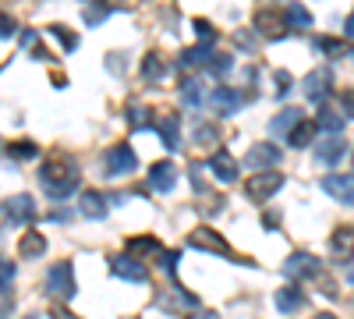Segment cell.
Instances as JSON below:
<instances>
[{"mask_svg": "<svg viewBox=\"0 0 354 319\" xmlns=\"http://www.w3.org/2000/svg\"><path fill=\"white\" fill-rule=\"evenodd\" d=\"M347 36H351V39H354V15H351V18H347Z\"/></svg>", "mask_w": 354, "mask_h": 319, "instance_id": "cell-47", "label": "cell"}, {"mask_svg": "<svg viewBox=\"0 0 354 319\" xmlns=\"http://www.w3.org/2000/svg\"><path fill=\"white\" fill-rule=\"evenodd\" d=\"M283 273L290 277V280H305V277H319L322 273V263L315 255H308V252H294L287 263H283Z\"/></svg>", "mask_w": 354, "mask_h": 319, "instance_id": "cell-5", "label": "cell"}, {"mask_svg": "<svg viewBox=\"0 0 354 319\" xmlns=\"http://www.w3.org/2000/svg\"><path fill=\"white\" fill-rule=\"evenodd\" d=\"M322 192L344 202V206H354V174H330V178H322Z\"/></svg>", "mask_w": 354, "mask_h": 319, "instance_id": "cell-6", "label": "cell"}, {"mask_svg": "<svg viewBox=\"0 0 354 319\" xmlns=\"http://www.w3.org/2000/svg\"><path fill=\"white\" fill-rule=\"evenodd\" d=\"M188 245L192 248H202V252H220V255H230V245L216 235L213 227H195L188 235Z\"/></svg>", "mask_w": 354, "mask_h": 319, "instance_id": "cell-7", "label": "cell"}, {"mask_svg": "<svg viewBox=\"0 0 354 319\" xmlns=\"http://www.w3.org/2000/svg\"><path fill=\"white\" fill-rule=\"evenodd\" d=\"M188 178H192V188H195V192H205V178H202V167H192V170H188Z\"/></svg>", "mask_w": 354, "mask_h": 319, "instance_id": "cell-40", "label": "cell"}, {"mask_svg": "<svg viewBox=\"0 0 354 319\" xmlns=\"http://www.w3.org/2000/svg\"><path fill=\"white\" fill-rule=\"evenodd\" d=\"M277 85H280L277 96H287V93H290V75H287V71H277Z\"/></svg>", "mask_w": 354, "mask_h": 319, "instance_id": "cell-41", "label": "cell"}, {"mask_svg": "<svg viewBox=\"0 0 354 319\" xmlns=\"http://www.w3.org/2000/svg\"><path fill=\"white\" fill-rule=\"evenodd\" d=\"M330 82H333V78H330V71H326V68H315V71H308V75L301 78V93H305L308 100H315V103H319L322 96L330 93Z\"/></svg>", "mask_w": 354, "mask_h": 319, "instance_id": "cell-12", "label": "cell"}, {"mask_svg": "<svg viewBox=\"0 0 354 319\" xmlns=\"http://www.w3.org/2000/svg\"><path fill=\"white\" fill-rule=\"evenodd\" d=\"M277 163H280V149L277 146H252L248 156H245V167H252V170H270Z\"/></svg>", "mask_w": 354, "mask_h": 319, "instance_id": "cell-16", "label": "cell"}, {"mask_svg": "<svg viewBox=\"0 0 354 319\" xmlns=\"http://www.w3.org/2000/svg\"><path fill=\"white\" fill-rule=\"evenodd\" d=\"M238 46H245V50H255V39H252V36H238Z\"/></svg>", "mask_w": 354, "mask_h": 319, "instance_id": "cell-45", "label": "cell"}, {"mask_svg": "<svg viewBox=\"0 0 354 319\" xmlns=\"http://www.w3.org/2000/svg\"><path fill=\"white\" fill-rule=\"evenodd\" d=\"M46 291L53 298H71L75 295V270H71V263H53L46 270Z\"/></svg>", "mask_w": 354, "mask_h": 319, "instance_id": "cell-3", "label": "cell"}, {"mask_svg": "<svg viewBox=\"0 0 354 319\" xmlns=\"http://www.w3.org/2000/svg\"><path fill=\"white\" fill-rule=\"evenodd\" d=\"M167 75V61L160 53H145V61H142V78L145 82H160Z\"/></svg>", "mask_w": 354, "mask_h": 319, "instance_id": "cell-25", "label": "cell"}, {"mask_svg": "<svg viewBox=\"0 0 354 319\" xmlns=\"http://www.w3.org/2000/svg\"><path fill=\"white\" fill-rule=\"evenodd\" d=\"M142 252H160V241L156 238H128V255H142Z\"/></svg>", "mask_w": 354, "mask_h": 319, "instance_id": "cell-31", "label": "cell"}, {"mask_svg": "<svg viewBox=\"0 0 354 319\" xmlns=\"http://www.w3.org/2000/svg\"><path fill=\"white\" fill-rule=\"evenodd\" d=\"M315 135H319V125L305 118L301 125H294V131H290V146H294V149H308L312 142H315Z\"/></svg>", "mask_w": 354, "mask_h": 319, "instance_id": "cell-19", "label": "cell"}, {"mask_svg": "<svg viewBox=\"0 0 354 319\" xmlns=\"http://www.w3.org/2000/svg\"><path fill=\"white\" fill-rule=\"evenodd\" d=\"M8 156L11 160H36L39 146H36V142H28V138H21V142H11V146H8Z\"/></svg>", "mask_w": 354, "mask_h": 319, "instance_id": "cell-26", "label": "cell"}, {"mask_svg": "<svg viewBox=\"0 0 354 319\" xmlns=\"http://www.w3.org/2000/svg\"><path fill=\"white\" fill-rule=\"evenodd\" d=\"M209 170H213V178H216V181H223V185H230V181L241 174L238 160H234L227 149H216V153H213V160H209Z\"/></svg>", "mask_w": 354, "mask_h": 319, "instance_id": "cell-11", "label": "cell"}, {"mask_svg": "<svg viewBox=\"0 0 354 319\" xmlns=\"http://www.w3.org/2000/svg\"><path fill=\"white\" fill-rule=\"evenodd\" d=\"M4 217L11 224H28V220H36V202L32 195H11L4 202Z\"/></svg>", "mask_w": 354, "mask_h": 319, "instance_id": "cell-10", "label": "cell"}, {"mask_svg": "<svg viewBox=\"0 0 354 319\" xmlns=\"http://www.w3.org/2000/svg\"><path fill=\"white\" fill-rule=\"evenodd\" d=\"M209 57H213V46L209 43H198V46H188L177 64H181V68H198L202 61H209Z\"/></svg>", "mask_w": 354, "mask_h": 319, "instance_id": "cell-24", "label": "cell"}, {"mask_svg": "<svg viewBox=\"0 0 354 319\" xmlns=\"http://www.w3.org/2000/svg\"><path fill=\"white\" fill-rule=\"evenodd\" d=\"M15 284V263L11 259H0V295H8Z\"/></svg>", "mask_w": 354, "mask_h": 319, "instance_id": "cell-32", "label": "cell"}, {"mask_svg": "<svg viewBox=\"0 0 354 319\" xmlns=\"http://www.w3.org/2000/svg\"><path fill=\"white\" fill-rule=\"evenodd\" d=\"M103 160H106V178H124V174L138 167V156L131 146H110Z\"/></svg>", "mask_w": 354, "mask_h": 319, "instance_id": "cell-4", "label": "cell"}, {"mask_svg": "<svg viewBox=\"0 0 354 319\" xmlns=\"http://www.w3.org/2000/svg\"><path fill=\"white\" fill-rule=\"evenodd\" d=\"M283 15H287V25H301V28H308V25H312V15H308L305 8H298V4H290Z\"/></svg>", "mask_w": 354, "mask_h": 319, "instance_id": "cell-33", "label": "cell"}, {"mask_svg": "<svg viewBox=\"0 0 354 319\" xmlns=\"http://www.w3.org/2000/svg\"><path fill=\"white\" fill-rule=\"evenodd\" d=\"M28 319H39V316H28Z\"/></svg>", "mask_w": 354, "mask_h": 319, "instance_id": "cell-50", "label": "cell"}, {"mask_svg": "<svg viewBox=\"0 0 354 319\" xmlns=\"http://www.w3.org/2000/svg\"><path fill=\"white\" fill-rule=\"evenodd\" d=\"M160 266L174 273V266H177V255H174V252H163V255H160Z\"/></svg>", "mask_w": 354, "mask_h": 319, "instance_id": "cell-42", "label": "cell"}, {"mask_svg": "<svg viewBox=\"0 0 354 319\" xmlns=\"http://www.w3.org/2000/svg\"><path fill=\"white\" fill-rule=\"evenodd\" d=\"M153 125L160 128L167 149H181V118H177V113H160Z\"/></svg>", "mask_w": 354, "mask_h": 319, "instance_id": "cell-13", "label": "cell"}, {"mask_svg": "<svg viewBox=\"0 0 354 319\" xmlns=\"http://www.w3.org/2000/svg\"><path fill=\"white\" fill-rule=\"evenodd\" d=\"M149 185H153L160 195L174 192V185H177V170H174V163H170V160L153 163V170H149Z\"/></svg>", "mask_w": 354, "mask_h": 319, "instance_id": "cell-14", "label": "cell"}, {"mask_svg": "<svg viewBox=\"0 0 354 319\" xmlns=\"http://www.w3.org/2000/svg\"><path fill=\"white\" fill-rule=\"evenodd\" d=\"M195 28H198V36H202V43H216V28L209 25V21H202V18H195Z\"/></svg>", "mask_w": 354, "mask_h": 319, "instance_id": "cell-39", "label": "cell"}, {"mask_svg": "<svg viewBox=\"0 0 354 319\" xmlns=\"http://www.w3.org/2000/svg\"><path fill=\"white\" fill-rule=\"evenodd\" d=\"M319 163L322 167H333V163H340L344 156H347V142H340V138H330L326 146H319Z\"/></svg>", "mask_w": 354, "mask_h": 319, "instance_id": "cell-21", "label": "cell"}, {"mask_svg": "<svg viewBox=\"0 0 354 319\" xmlns=\"http://www.w3.org/2000/svg\"><path fill=\"white\" fill-rule=\"evenodd\" d=\"M273 302H277V309L280 312H287V316H294L301 305H305V291L301 287H280V291L273 295Z\"/></svg>", "mask_w": 354, "mask_h": 319, "instance_id": "cell-18", "label": "cell"}, {"mask_svg": "<svg viewBox=\"0 0 354 319\" xmlns=\"http://www.w3.org/2000/svg\"><path fill=\"white\" fill-rule=\"evenodd\" d=\"M213 103L223 110V118H230L234 110H241L245 96H241V93H234V89H213Z\"/></svg>", "mask_w": 354, "mask_h": 319, "instance_id": "cell-22", "label": "cell"}, {"mask_svg": "<svg viewBox=\"0 0 354 319\" xmlns=\"http://www.w3.org/2000/svg\"><path fill=\"white\" fill-rule=\"evenodd\" d=\"M78 181H82V174H78V167L68 160V156H50L46 163H43V170H39V185H43V192L50 195V199H68L75 188H78Z\"/></svg>", "mask_w": 354, "mask_h": 319, "instance_id": "cell-1", "label": "cell"}, {"mask_svg": "<svg viewBox=\"0 0 354 319\" xmlns=\"http://www.w3.org/2000/svg\"><path fill=\"white\" fill-rule=\"evenodd\" d=\"M43 252H46L43 230H25V235L18 238V255L21 259H43Z\"/></svg>", "mask_w": 354, "mask_h": 319, "instance_id": "cell-17", "label": "cell"}, {"mask_svg": "<svg viewBox=\"0 0 354 319\" xmlns=\"http://www.w3.org/2000/svg\"><path fill=\"white\" fill-rule=\"evenodd\" d=\"M347 280H351V284H354V270H351V273H347Z\"/></svg>", "mask_w": 354, "mask_h": 319, "instance_id": "cell-49", "label": "cell"}, {"mask_svg": "<svg viewBox=\"0 0 354 319\" xmlns=\"http://www.w3.org/2000/svg\"><path fill=\"white\" fill-rule=\"evenodd\" d=\"M322 131H333V135H340L344 131V118H340V113H333L330 107H322L319 110V121H315Z\"/></svg>", "mask_w": 354, "mask_h": 319, "instance_id": "cell-27", "label": "cell"}, {"mask_svg": "<svg viewBox=\"0 0 354 319\" xmlns=\"http://www.w3.org/2000/svg\"><path fill=\"white\" fill-rule=\"evenodd\" d=\"M319 50L326 53V57H333V61H344V57L351 53V46L344 39H319Z\"/></svg>", "mask_w": 354, "mask_h": 319, "instance_id": "cell-29", "label": "cell"}, {"mask_svg": "<svg viewBox=\"0 0 354 319\" xmlns=\"http://www.w3.org/2000/svg\"><path fill=\"white\" fill-rule=\"evenodd\" d=\"M280 188H283V174H277V170H259L245 181V195L252 202H270V195H277Z\"/></svg>", "mask_w": 354, "mask_h": 319, "instance_id": "cell-2", "label": "cell"}, {"mask_svg": "<svg viewBox=\"0 0 354 319\" xmlns=\"http://www.w3.org/2000/svg\"><path fill=\"white\" fill-rule=\"evenodd\" d=\"M315 319H337L333 312H322V316H315Z\"/></svg>", "mask_w": 354, "mask_h": 319, "instance_id": "cell-48", "label": "cell"}, {"mask_svg": "<svg viewBox=\"0 0 354 319\" xmlns=\"http://www.w3.org/2000/svg\"><path fill=\"white\" fill-rule=\"evenodd\" d=\"M301 121H305V113L298 107H287V110L277 113V121L270 125V131L273 135H283V131H294V125H301Z\"/></svg>", "mask_w": 354, "mask_h": 319, "instance_id": "cell-20", "label": "cell"}, {"mask_svg": "<svg viewBox=\"0 0 354 319\" xmlns=\"http://www.w3.org/2000/svg\"><path fill=\"white\" fill-rule=\"evenodd\" d=\"M36 61H43V64H50V61H53V53H50L46 46H36Z\"/></svg>", "mask_w": 354, "mask_h": 319, "instance_id": "cell-43", "label": "cell"}, {"mask_svg": "<svg viewBox=\"0 0 354 319\" xmlns=\"http://www.w3.org/2000/svg\"><path fill=\"white\" fill-rule=\"evenodd\" d=\"M78 213H82L85 220H103V217H106V195H103V192H96V188L82 192Z\"/></svg>", "mask_w": 354, "mask_h": 319, "instance_id": "cell-15", "label": "cell"}, {"mask_svg": "<svg viewBox=\"0 0 354 319\" xmlns=\"http://www.w3.org/2000/svg\"><path fill=\"white\" fill-rule=\"evenodd\" d=\"M344 110L354 118V93H344Z\"/></svg>", "mask_w": 354, "mask_h": 319, "instance_id": "cell-44", "label": "cell"}, {"mask_svg": "<svg viewBox=\"0 0 354 319\" xmlns=\"http://www.w3.org/2000/svg\"><path fill=\"white\" fill-rule=\"evenodd\" d=\"M50 36H53L57 43H61L68 53H71V50H78V36H75V33H68L64 25H50Z\"/></svg>", "mask_w": 354, "mask_h": 319, "instance_id": "cell-30", "label": "cell"}, {"mask_svg": "<svg viewBox=\"0 0 354 319\" xmlns=\"http://www.w3.org/2000/svg\"><path fill=\"white\" fill-rule=\"evenodd\" d=\"M110 270L121 277V280H131V284H145V280H149V270H145L138 259H131V255H113L110 259Z\"/></svg>", "mask_w": 354, "mask_h": 319, "instance_id": "cell-8", "label": "cell"}, {"mask_svg": "<svg viewBox=\"0 0 354 319\" xmlns=\"http://www.w3.org/2000/svg\"><path fill=\"white\" fill-rule=\"evenodd\" d=\"M333 255H351L354 252V227H337L333 238H330Z\"/></svg>", "mask_w": 354, "mask_h": 319, "instance_id": "cell-23", "label": "cell"}, {"mask_svg": "<svg viewBox=\"0 0 354 319\" xmlns=\"http://www.w3.org/2000/svg\"><path fill=\"white\" fill-rule=\"evenodd\" d=\"M255 28H259V33L262 36H283L287 33V15L283 11H270V8H259L255 11Z\"/></svg>", "mask_w": 354, "mask_h": 319, "instance_id": "cell-9", "label": "cell"}, {"mask_svg": "<svg viewBox=\"0 0 354 319\" xmlns=\"http://www.w3.org/2000/svg\"><path fill=\"white\" fill-rule=\"evenodd\" d=\"M195 142H198V146H213V142H216V128L213 125H202L195 131Z\"/></svg>", "mask_w": 354, "mask_h": 319, "instance_id": "cell-36", "label": "cell"}, {"mask_svg": "<svg viewBox=\"0 0 354 319\" xmlns=\"http://www.w3.org/2000/svg\"><path fill=\"white\" fill-rule=\"evenodd\" d=\"M145 118H149V110H145V107H131V110H128V125H131L135 131L149 128V121H145Z\"/></svg>", "mask_w": 354, "mask_h": 319, "instance_id": "cell-35", "label": "cell"}, {"mask_svg": "<svg viewBox=\"0 0 354 319\" xmlns=\"http://www.w3.org/2000/svg\"><path fill=\"white\" fill-rule=\"evenodd\" d=\"M181 100H185L188 107H202V103H205V93H202V82L188 78V82L181 85Z\"/></svg>", "mask_w": 354, "mask_h": 319, "instance_id": "cell-28", "label": "cell"}, {"mask_svg": "<svg viewBox=\"0 0 354 319\" xmlns=\"http://www.w3.org/2000/svg\"><path fill=\"white\" fill-rule=\"evenodd\" d=\"M15 28H18L15 18H11L8 11H0V39H11V36H15Z\"/></svg>", "mask_w": 354, "mask_h": 319, "instance_id": "cell-38", "label": "cell"}, {"mask_svg": "<svg viewBox=\"0 0 354 319\" xmlns=\"http://www.w3.org/2000/svg\"><path fill=\"white\" fill-rule=\"evenodd\" d=\"M113 8H85L82 15H85V21L88 25H100V21H106V15H110Z\"/></svg>", "mask_w": 354, "mask_h": 319, "instance_id": "cell-37", "label": "cell"}, {"mask_svg": "<svg viewBox=\"0 0 354 319\" xmlns=\"http://www.w3.org/2000/svg\"><path fill=\"white\" fill-rule=\"evenodd\" d=\"M209 71H213V75H220V78H223V75H230V71H234V57H227V53L209 57Z\"/></svg>", "mask_w": 354, "mask_h": 319, "instance_id": "cell-34", "label": "cell"}, {"mask_svg": "<svg viewBox=\"0 0 354 319\" xmlns=\"http://www.w3.org/2000/svg\"><path fill=\"white\" fill-rule=\"evenodd\" d=\"M53 319H71V316H68L64 309H53Z\"/></svg>", "mask_w": 354, "mask_h": 319, "instance_id": "cell-46", "label": "cell"}]
</instances>
